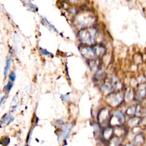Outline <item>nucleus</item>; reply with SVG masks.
<instances>
[{
  "label": "nucleus",
  "instance_id": "obj_7",
  "mask_svg": "<svg viewBox=\"0 0 146 146\" xmlns=\"http://www.w3.org/2000/svg\"><path fill=\"white\" fill-rule=\"evenodd\" d=\"M9 142H10V139L9 137H3V139L1 138V143L2 145L4 144V145H6V146H7L9 144Z\"/></svg>",
  "mask_w": 146,
  "mask_h": 146
},
{
  "label": "nucleus",
  "instance_id": "obj_8",
  "mask_svg": "<svg viewBox=\"0 0 146 146\" xmlns=\"http://www.w3.org/2000/svg\"><path fill=\"white\" fill-rule=\"evenodd\" d=\"M9 79L10 80L11 82H14L15 81V78H16V75H15V74L14 71H11L9 75Z\"/></svg>",
  "mask_w": 146,
  "mask_h": 146
},
{
  "label": "nucleus",
  "instance_id": "obj_2",
  "mask_svg": "<svg viewBox=\"0 0 146 146\" xmlns=\"http://www.w3.org/2000/svg\"><path fill=\"white\" fill-rule=\"evenodd\" d=\"M18 104V93H17L13 98V99L10 104V111L13 112L17 109Z\"/></svg>",
  "mask_w": 146,
  "mask_h": 146
},
{
  "label": "nucleus",
  "instance_id": "obj_9",
  "mask_svg": "<svg viewBox=\"0 0 146 146\" xmlns=\"http://www.w3.org/2000/svg\"><path fill=\"white\" fill-rule=\"evenodd\" d=\"M39 51L42 54L44 55H48L50 54V53L48 51H47L46 50H45L43 48H41V47L39 48Z\"/></svg>",
  "mask_w": 146,
  "mask_h": 146
},
{
  "label": "nucleus",
  "instance_id": "obj_3",
  "mask_svg": "<svg viewBox=\"0 0 146 146\" xmlns=\"http://www.w3.org/2000/svg\"><path fill=\"white\" fill-rule=\"evenodd\" d=\"M11 55L10 54L8 55L6 60V64L4 68V75L6 77L8 74L9 68L11 66Z\"/></svg>",
  "mask_w": 146,
  "mask_h": 146
},
{
  "label": "nucleus",
  "instance_id": "obj_10",
  "mask_svg": "<svg viewBox=\"0 0 146 146\" xmlns=\"http://www.w3.org/2000/svg\"><path fill=\"white\" fill-rule=\"evenodd\" d=\"M115 115L116 116V117L119 119V120H123V119H124V117H123V115H122V113H121L120 112H119V111H117V112H116L115 113Z\"/></svg>",
  "mask_w": 146,
  "mask_h": 146
},
{
  "label": "nucleus",
  "instance_id": "obj_4",
  "mask_svg": "<svg viewBox=\"0 0 146 146\" xmlns=\"http://www.w3.org/2000/svg\"><path fill=\"white\" fill-rule=\"evenodd\" d=\"M22 3H23L24 6L29 10L30 11H35L36 10V6L33 5L30 0H22Z\"/></svg>",
  "mask_w": 146,
  "mask_h": 146
},
{
  "label": "nucleus",
  "instance_id": "obj_6",
  "mask_svg": "<svg viewBox=\"0 0 146 146\" xmlns=\"http://www.w3.org/2000/svg\"><path fill=\"white\" fill-rule=\"evenodd\" d=\"M12 86H13V84H12V83H11V81H9V82H7V84L5 85V86L4 87V90H3L4 92H9L10 91V90L11 89Z\"/></svg>",
  "mask_w": 146,
  "mask_h": 146
},
{
  "label": "nucleus",
  "instance_id": "obj_1",
  "mask_svg": "<svg viewBox=\"0 0 146 146\" xmlns=\"http://www.w3.org/2000/svg\"><path fill=\"white\" fill-rule=\"evenodd\" d=\"M14 118L9 113L5 114L0 120V127L6 126L14 120Z\"/></svg>",
  "mask_w": 146,
  "mask_h": 146
},
{
  "label": "nucleus",
  "instance_id": "obj_5",
  "mask_svg": "<svg viewBox=\"0 0 146 146\" xmlns=\"http://www.w3.org/2000/svg\"><path fill=\"white\" fill-rule=\"evenodd\" d=\"M71 128V124H67L63 127L62 128V133L61 137L62 138H66L67 137L68 134L69 133L70 129Z\"/></svg>",
  "mask_w": 146,
  "mask_h": 146
},
{
  "label": "nucleus",
  "instance_id": "obj_11",
  "mask_svg": "<svg viewBox=\"0 0 146 146\" xmlns=\"http://www.w3.org/2000/svg\"><path fill=\"white\" fill-rule=\"evenodd\" d=\"M6 95H3V96L1 98V99H0V106H1V105L2 104V103H3V102L4 101V100L6 99Z\"/></svg>",
  "mask_w": 146,
  "mask_h": 146
}]
</instances>
